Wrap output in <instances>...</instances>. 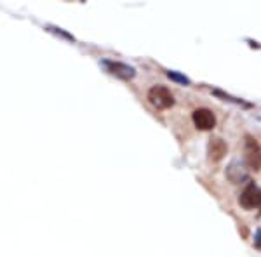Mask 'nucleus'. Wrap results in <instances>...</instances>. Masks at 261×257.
<instances>
[{
  "label": "nucleus",
  "mask_w": 261,
  "mask_h": 257,
  "mask_svg": "<svg viewBox=\"0 0 261 257\" xmlns=\"http://www.w3.org/2000/svg\"><path fill=\"white\" fill-rule=\"evenodd\" d=\"M103 65L107 66L108 71L113 73L115 77H119L122 80H129L136 75V70L129 65H124V63H117V61H103Z\"/></svg>",
  "instance_id": "20e7f679"
},
{
  "label": "nucleus",
  "mask_w": 261,
  "mask_h": 257,
  "mask_svg": "<svg viewBox=\"0 0 261 257\" xmlns=\"http://www.w3.org/2000/svg\"><path fill=\"white\" fill-rule=\"evenodd\" d=\"M246 150H247V160H249V163L254 168H259L261 167V148L258 146V142H256V139L247 137Z\"/></svg>",
  "instance_id": "423d86ee"
},
{
  "label": "nucleus",
  "mask_w": 261,
  "mask_h": 257,
  "mask_svg": "<svg viewBox=\"0 0 261 257\" xmlns=\"http://www.w3.org/2000/svg\"><path fill=\"white\" fill-rule=\"evenodd\" d=\"M192 119H193L195 127L200 130H211V129H214V125H216V117H214V113L207 108L195 109Z\"/></svg>",
  "instance_id": "7ed1b4c3"
},
{
  "label": "nucleus",
  "mask_w": 261,
  "mask_h": 257,
  "mask_svg": "<svg viewBox=\"0 0 261 257\" xmlns=\"http://www.w3.org/2000/svg\"><path fill=\"white\" fill-rule=\"evenodd\" d=\"M213 94H216V96H220V98H225V99H228V101H233V103H241V104H246V106H249L247 103H244L242 99H237V98H231V96L228 94H225V92H221V91H213Z\"/></svg>",
  "instance_id": "6e6552de"
},
{
  "label": "nucleus",
  "mask_w": 261,
  "mask_h": 257,
  "mask_svg": "<svg viewBox=\"0 0 261 257\" xmlns=\"http://www.w3.org/2000/svg\"><path fill=\"white\" fill-rule=\"evenodd\" d=\"M226 142L223 141L221 137H213L209 141L207 146V153H209V160L211 162H220V160L226 155Z\"/></svg>",
  "instance_id": "39448f33"
},
{
  "label": "nucleus",
  "mask_w": 261,
  "mask_h": 257,
  "mask_svg": "<svg viewBox=\"0 0 261 257\" xmlns=\"http://www.w3.org/2000/svg\"><path fill=\"white\" fill-rule=\"evenodd\" d=\"M167 77H169L171 80H176V82L185 83V85H188V83H190V78H187L185 75L176 73V71H167Z\"/></svg>",
  "instance_id": "0eeeda50"
},
{
  "label": "nucleus",
  "mask_w": 261,
  "mask_h": 257,
  "mask_svg": "<svg viewBox=\"0 0 261 257\" xmlns=\"http://www.w3.org/2000/svg\"><path fill=\"white\" fill-rule=\"evenodd\" d=\"M239 204H241V207L247 209V210H251V209L261 210V188L258 184L249 183L246 188H244L241 196H239Z\"/></svg>",
  "instance_id": "f03ea898"
},
{
  "label": "nucleus",
  "mask_w": 261,
  "mask_h": 257,
  "mask_svg": "<svg viewBox=\"0 0 261 257\" xmlns=\"http://www.w3.org/2000/svg\"><path fill=\"white\" fill-rule=\"evenodd\" d=\"M49 30H50V32H54V33H58V35H61V37H65V39H68V40H75L71 35H68V33H65V32H60V30H58V28L49 26Z\"/></svg>",
  "instance_id": "1a4fd4ad"
},
{
  "label": "nucleus",
  "mask_w": 261,
  "mask_h": 257,
  "mask_svg": "<svg viewBox=\"0 0 261 257\" xmlns=\"http://www.w3.org/2000/svg\"><path fill=\"white\" fill-rule=\"evenodd\" d=\"M148 99L155 108L159 109H167L174 104V96L171 94V91L164 85H155L148 91Z\"/></svg>",
  "instance_id": "f257e3e1"
}]
</instances>
